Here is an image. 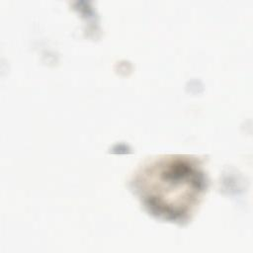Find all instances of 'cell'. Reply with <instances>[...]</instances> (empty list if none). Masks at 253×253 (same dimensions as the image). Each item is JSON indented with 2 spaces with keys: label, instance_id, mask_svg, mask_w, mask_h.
Returning a JSON list of instances; mask_svg holds the SVG:
<instances>
[{
  "label": "cell",
  "instance_id": "obj_1",
  "mask_svg": "<svg viewBox=\"0 0 253 253\" xmlns=\"http://www.w3.org/2000/svg\"><path fill=\"white\" fill-rule=\"evenodd\" d=\"M204 179L189 160L165 158L148 166L140 175L138 188L147 205L159 214L179 217L197 202Z\"/></svg>",
  "mask_w": 253,
  "mask_h": 253
}]
</instances>
